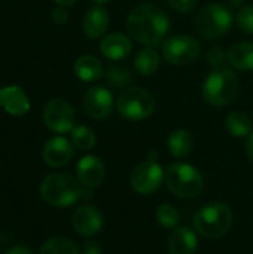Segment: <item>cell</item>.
I'll use <instances>...</instances> for the list:
<instances>
[{
	"mask_svg": "<svg viewBox=\"0 0 253 254\" xmlns=\"http://www.w3.org/2000/svg\"><path fill=\"white\" fill-rule=\"evenodd\" d=\"M170 28L167 13L151 3L139 4L127 18V31L139 43L154 46L163 42Z\"/></svg>",
	"mask_w": 253,
	"mask_h": 254,
	"instance_id": "obj_1",
	"label": "cell"
},
{
	"mask_svg": "<svg viewBox=\"0 0 253 254\" xmlns=\"http://www.w3.org/2000/svg\"><path fill=\"white\" fill-rule=\"evenodd\" d=\"M82 183L66 173L49 174L40 185V196L43 201L57 208H66L81 199Z\"/></svg>",
	"mask_w": 253,
	"mask_h": 254,
	"instance_id": "obj_2",
	"label": "cell"
},
{
	"mask_svg": "<svg viewBox=\"0 0 253 254\" xmlns=\"http://www.w3.org/2000/svg\"><path fill=\"white\" fill-rule=\"evenodd\" d=\"M240 91L237 74L228 67H218L203 83V98L213 107H222L236 100Z\"/></svg>",
	"mask_w": 253,
	"mask_h": 254,
	"instance_id": "obj_3",
	"label": "cell"
},
{
	"mask_svg": "<svg viewBox=\"0 0 253 254\" xmlns=\"http://www.w3.org/2000/svg\"><path fill=\"white\" fill-rule=\"evenodd\" d=\"M233 225V213L224 202H210L197 211L194 217V228L207 240H218L224 237Z\"/></svg>",
	"mask_w": 253,
	"mask_h": 254,
	"instance_id": "obj_4",
	"label": "cell"
},
{
	"mask_svg": "<svg viewBox=\"0 0 253 254\" xmlns=\"http://www.w3.org/2000/svg\"><path fill=\"white\" fill-rule=\"evenodd\" d=\"M166 185L173 195L189 199L203 192L204 177L194 165L176 162L171 164L166 171Z\"/></svg>",
	"mask_w": 253,
	"mask_h": 254,
	"instance_id": "obj_5",
	"label": "cell"
},
{
	"mask_svg": "<svg viewBox=\"0 0 253 254\" xmlns=\"http://www.w3.org/2000/svg\"><path fill=\"white\" fill-rule=\"evenodd\" d=\"M234 16L225 4L212 3L204 6L197 18H195V28L197 31L206 39H216L224 36L233 25Z\"/></svg>",
	"mask_w": 253,
	"mask_h": 254,
	"instance_id": "obj_6",
	"label": "cell"
},
{
	"mask_svg": "<svg viewBox=\"0 0 253 254\" xmlns=\"http://www.w3.org/2000/svg\"><path fill=\"white\" fill-rule=\"evenodd\" d=\"M116 107L119 115L127 121H143L155 110V100L149 91L133 86L121 92Z\"/></svg>",
	"mask_w": 253,
	"mask_h": 254,
	"instance_id": "obj_7",
	"label": "cell"
},
{
	"mask_svg": "<svg viewBox=\"0 0 253 254\" xmlns=\"http://www.w3.org/2000/svg\"><path fill=\"white\" fill-rule=\"evenodd\" d=\"M161 49L164 60L174 65H188L194 63L201 54V45L198 40L188 34L169 37L163 42Z\"/></svg>",
	"mask_w": 253,
	"mask_h": 254,
	"instance_id": "obj_8",
	"label": "cell"
},
{
	"mask_svg": "<svg viewBox=\"0 0 253 254\" xmlns=\"http://www.w3.org/2000/svg\"><path fill=\"white\" fill-rule=\"evenodd\" d=\"M166 180V173L157 159H146L140 162L131 173L130 185L140 195H151L157 192Z\"/></svg>",
	"mask_w": 253,
	"mask_h": 254,
	"instance_id": "obj_9",
	"label": "cell"
},
{
	"mask_svg": "<svg viewBox=\"0 0 253 254\" xmlns=\"http://www.w3.org/2000/svg\"><path fill=\"white\" fill-rule=\"evenodd\" d=\"M43 124L57 134L69 132L75 128V110L63 98L51 100L43 109Z\"/></svg>",
	"mask_w": 253,
	"mask_h": 254,
	"instance_id": "obj_10",
	"label": "cell"
},
{
	"mask_svg": "<svg viewBox=\"0 0 253 254\" xmlns=\"http://www.w3.org/2000/svg\"><path fill=\"white\" fill-rule=\"evenodd\" d=\"M84 109L92 119H104L113 109L112 92L104 86H92L84 97Z\"/></svg>",
	"mask_w": 253,
	"mask_h": 254,
	"instance_id": "obj_11",
	"label": "cell"
},
{
	"mask_svg": "<svg viewBox=\"0 0 253 254\" xmlns=\"http://www.w3.org/2000/svg\"><path fill=\"white\" fill-rule=\"evenodd\" d=\"M73 229L84 237H92L98 234L103 228V217L101 213L91 205H82L75 210L72 216Z\"/></svg>",
	"mask_w": 253,
	"mask_h": 254,
	"instance_id": "obj_12",
	"label": "cell"
},
{
	"mask_svg": "<svg viewBox=\"0 0 253 254\" xmlns=\"http://www.w3.org/2000/svg\"><path fill=\"white\" fill-rule=\"evenodd\" d=\"M76 174L78 180L88 188H98L106 176L104 164L98 156L94 155H86L84 156L78 165H76Z\"/></svg>",
	"mask_w": 253,
	"mask_h": 254,
	"instance_id": "obj_13",
	"label": "cell"
},
{
	"mask_svg": "<svg viewBox=\"0 0 253 254\" xmlns=\"http://www.w3.org/2000/svg\"><path fill=\"white\" fill-rule=\"evenodd\" d=\"M43 161L52 168H61L67 165L73 158V146L64 137H54L43 146Z\"/></svg>",
	"mask_w": 253,
	"mask_h": 254,
	"instance_id": "obj_14",
	"label": "cell"
},
{
	"mask_svg": "<svg viewBox=\"0 0 253 254\" xmlns=\"http://www.w3.org/2000/svg\"><path fill=\"white\" fill-rule=\"evenodd\" d=\"M0 107L12 116H22L30 110V100L19 86H3L0 88Z\"/></svg>",
	"mask_w": 253,
	"mask_h": 254,
	"instance_id": "obj_15",
	"label": "cell"
},
{
	"mask_svg": "<svg viewBox=\"0 0 253 254\" xmlns=\"http://www.w3.org/2000/svg\"><path fill=\"white\" fill-rule=\"evenodd\" d=\"M100 51L107 60L118 61V60H122L130 55L131 40L128 36H125L122 33H110L101 39Z\"/></svg>",
	"mask_w": 253,
	"mask_h": 254,
	"instance_id": "obj_16",
	"label": "cell"
},
{
	"mask_svg": "<svg viewBox=\"0 0 253 254\" xmlns=\"http://www.w3.org/2000/svg\"><path fill=\"white\" fill-rule=\"evenodd\" d=\"M109 21H110V18H109L107 10L97 4L86 10L84 21H82V27H84L85 34L89 39H98L107 31Z\"/></svg>",
	"mask_w": 253,
	"mask_h": 254,
	"instance_id": "obj_17",
	"label": "cell"
},
{
	"mask_svg": "<svg viewBox=\"0 0 253 254\" xmlns=\"http://www.w3.org/2000/svg\"><path fill=\"white\" fill-rule=\"evenodd\" d=\"M198 246L195 232L186 226H177L173 229L169 238V252L170 254H194Z\"/></svg>",
	"mask_w": 253,
	"mask_h": 254,
	"instance_id": "obj_18",
	"label": "cell"
},
{
	"mask_svg": "<svg viewBox=\"0 0 253 254\" xmlns=\"http://www.w3.org/2000/svg\"><path fill=\"white\" fill-rule=\"evenodd\" d=\"M227 61L236 70H253V42H240L233 45L227 52Z\"/></svg>",
	"mask_w": 253,
	"mask_h": 254,
	"instance_id": "obj_19",
	"label": "cell"
},
{
	"mask_svg": "<svg viewBox=\"0 0 253 254\" xmlns=\"http://www.w3.org/2000/svg\"><path fill=\"white\" fill-rule=\"evenodd\" d=\"M73 70H75V74L78 76V79H81L84 82H94V80L100 79L104 73L101 63L92 55H81L75 61Z\"/></svg>",
	"mask_w": 253,
	"mask_h": 254,
	"instance_id": "obj_20",
	"label": "cell"
},
{
	"mask_svg": "<svg viewBox=\"0 0 253 254\" xmlns=\"http://www.w3.org/2000/svg\"><path fill=\"white\" fill-rule=\"evenodd\" d=\"M167 146H169V150H170L173 158L182 159V158L188 156L194 147L192 134L186 129H174L169 135Z\"/></svg>",
	"mask_w": 253,
	"mask_h": 254,
	"instance_id": "obj_21",
	"label": "cell"
},
{
	"mask_svg": "<svg viewBox=\"0 0 253 254\" xmlns=\"http://www.w3.org/2000/svg\"><path fill=\"white\" fill-rule=\"evenodd\" d=\"M160 67V55L152 46L143 48L134 58V68L143 76H152Z\"/></svg>",
	"mask_w": 253,
	"mask_h": 254,
	"instance_id": "obj_22",
	"label": "cell"
},
{
	"mask_svg": "<svg viewBox=\"0 0 253 254\" xmlns=\"http://www.w3.org/2000/svg\"><path fill=\"white\" fill-rule=\"evenodd\" d=\"M227 131L234 137H246L252 132V121L243 112H233L225 121Z\"/></svg>",
	"mask_w": 253,
	"mask_h": 254,
	"instance_id": "obj_23",
	"label": "cell"
},
{
	"mask_svg": "<svg viewBox=\"0 0 253 254\" xmlns=\"http://www.w3.org/2000/svg\"><path fill=\"white\" fill-rule=\"evenodd\" d=\"M39 254H79V250L72 240L66 237H54L42 244Z\"/></svg>",
	"mask_w": 253,
	"mask_h": 254,
	"instance_id": "obj_24",
	"label": "cell"
},
{
	"mask_svg": "<svg viewBox=\"0 0 253 254\" xmlns=\"http://www.w3.org/2000/svg\"><path fill=\"white\" fill-rule=\"evenodd\" d=\"M103 74H104L106 82L115 88H125L133 80L131 71L124 65H110L106 68Z\"/></svg>",
	"mask_w": 253,
	"mask_h": 254,
	"instance_id": "obj_25",
	"label": "cell"
},
{
	"mask_svg": "<svg viewBox=\"0 0 253 254\" xmlns=\"http://www.w3.org/2000/svg\"><path fill=\"white\" fill-rule=\"evenodd\" d=\"M70 132H72V143L76 149L89 150L95 146L97 138H95V134L91 128L79 125V127H75Z\"/></svg>",
	"mask_w": 253,
	"mask_h": 254,
	"instance_id": "obj_26",
	"label": "cell"
},
{
	"mask_svg": "<svg viewBox=\"0 0 253 254\" xmlns=\"http://www.w3.org/2000/svg\"><path fill=\"white\" fill-rule=\"evenodd\" d=\"M157 222L166 229H176L180 220V214L177 208L171 204H161L155 211Z\"/></svg>",
	"mask_w": 253,
	"mask_h": 254,
	"instance_id": "obj_27",
	"label": "cell"
},
{
	"mask_svg": "<svg viewBox=\"0 0 253 254\" xmlns=\"http://www.w3.org/2000/svg\"><path fill=\"white\" fill-rule=\"evenodd\" d=\"M237 25L245 33L253 34V4L242 7L237 13Z\"/></svg>",
	"mask_w": 253,
	"mask_h": 254,
	"instance_id": "obj_28",
	"label": "cell"
},
{
	"mask_svg": "<svg viewBox=\"0 0 253 254\" xmlns=\"http://www.w3.org/2000/svg\"><path fill=\"white\" fill-rule=\"evenodd\" d=\"M207 61L210 65H213L215 68L218 67H224V63L227 61V54L219 48V46H213L207 51Z\"/></svg>",
	"mask_w": 253,
	"mask_h": 254,
	"instance_id": "obj_29",
	"label": "cell"
},
{
	"mask_svg": "<svg viewBox=\"0 0 253 254\" xmlns=\"http://www.w3.org/2000/svg\"><path fill=\"white\" fill-rule=\"evenodd\" d=\"M167 3L176 12H179V13H188V12H191L195 7L197 0H167Z\"/></svg>",
	"mask_w": 253,
	"mask_h": 254,
	"instance_id": "obj_30",
	"label": "cell"
},
{
	"mask_svg": "<svg viewBox=\"0 0 253 254\" xmlns=\"http://www.w3.org/2000/svg\"><path fill=\"white\" fill-rule=\"evenodd\" d=\"M67 19H69V12H67L66 6L58 4V6L52 10V21H54L55 24H58V25H63V24L67 22Z\"/></svg>",
	"mask_w": 253,
	"mask_h": 254,
	"instance_id": "obj_31",
	"label": "cell"
},
{
	"mask_svg": "<svg viewBox=\"0 0 253 254\" xmlns=\"http://www.w3.org/2000/svg\"><path fill=\"white\" fill-rule=\"evenodd\" d=\"M82 254H103V250H101V247L97 243L89 241V243L85 244Z\"/></svg>",
	"mask_w": 253,
	"mask_h": 254,
	"instance_id": "obj_32",
	"label": "cell"
},
{
	"mask_svg": "<svg viewBox=\"0 0 253 254\" xmlns=\"http://www.w3.org/2000/svg\"><path fill=\"white\" fill-rule=\"evenodd\" d=\"M246 155L249 158V161L253 164V132L248 135V141H246Z\"/></svg>",
	"mask_w": 253,
	"mask_h": 254,
	"instance_id": "obj_33",
	"label": "cell"
},
{
	"mask_svg": "<svg viewBox=\"0 0 253 254\" xmlns=\"http://www.w3.org/2000/svg\"><path fill=\"white\" fill-rule=\"evenodd\" d=\"M6 254H33V252L30 249L24 247V246H15V247H12Z\"/></svg>",
	"mask_w": 253,
	"mask_h": 254,
	"instance_id": "obj_34",
	"label": "cell"
},
{
	"mask_svg": "<svg viewBox=\"0 0 253 254\" xmlns=\"http://www.w3.org/2000/svg\"><path fill=\"white\" fill-rule=\"evenodd\" d=\"M57 4H61V6H70V4H75L78 0H54Z\"/></svg>",
	"mask_w": 253,
	"mask_h": 254,
	"instance_id": "obj_35",
	"label": "cell"
},
{
	"mask_svg": "<svg viewBox=\"0 0 253 254\" xmlns=\"http://www.w3.org/2000/svg\"><path fill=\"white\" fill-rule=\"evenodd\" d=\"M230 1V4L233 6V7H240L243 3H245V0H228Z\"/></svg>",
	"mask_w": 253,
	"mask_h": 254,
	"instance_id": "obj_36",
	"label": "cell"
},
{
	"mask_svg": "<svg viewBox=\"0 0 253 254\" xmlns=\"http://www.w3.org/2000/svg\"><path fill=\"white\" fill-rule=\"evenodd\" d=\"M94 3H97V4H104V3H109V1H112V0H92Z\"/></svg>",
	"mask_w": 253,
	"mask_h": 254,
	"instance_id": "obj_37",
	"label": "cell"
}]
</instances>
